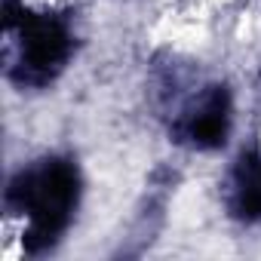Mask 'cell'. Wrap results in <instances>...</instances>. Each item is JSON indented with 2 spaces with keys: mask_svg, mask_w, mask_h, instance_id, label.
<instances>
[{
  "mask_svg": "<svg viewBox=\"0 0 261 261\" xmlns=\"http://www.w3.org/2000/svg\"><path fill=\"white\" fill-rule=\"evenodd\" d=\"M233 215L246 221H261V157L258 154H243L237 163Z\"/></svg>",
  "mask_w": 261,
  "mask_h": 261,
  "instance_id": "obj_4",
  "label": "cell"
},
{
  "mask_svg": "<svg viewBox=\"0 0 261 261\" xmlns=\"http://www.w3.org/2000/svg\"><path fill=\"white\" fill-rule=\"evenodd\" d=\"M80 197V175L71 160L53 157L40 166L19 172L7 188V203L28 215V230L22 237L28 252L49 249L68 227Z\"/></svg>",
  "mask_w": 261,
  "mask_h": 261,
  "instance_id": "obj_1",
  "label": "cell"
},
{
  "mask_svg": "<svg viewBox=\"0 0 261 261\" xmlns=\"http://www.w3.org/2000/svg\"><path fill=\"white\" fill-rule=\"evenodd\" d=\"M227 123H230V98L218 86L206 98V105L200 108V114L191 120V139L200 148H218L227 139Z\"/></svg>",
  "mask_w": 261,
  "mask_h": 261,
  "instance_id": "obj_3",
  "label": "cell"
},
{
  "mask_svg": "<svg viewBox=\"0 0 261 261\" xmlns=\"http://www.w3.org/2000/svg\"><path fill=\"white\" fill-rule=\"evenodd\" d=\"M16 28L22 37V59L16 68V80L28 86L49 83L71 53L68 28L56 16H40V13H22Z\"/></svg>",
  "mask_w": 261,
  "mask_h": 261,
  "instance_id": "obj_2",
  "label": "cell"
}]
</instances>
